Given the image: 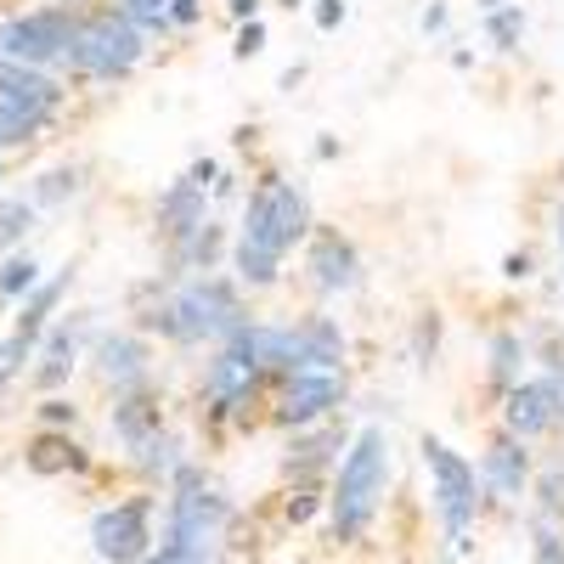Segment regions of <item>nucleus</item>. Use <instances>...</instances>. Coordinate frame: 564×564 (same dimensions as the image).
<instances>
[{"mask_svg":"<svg viewBox=\"0 0 564 564\" xmlns=\"http://www.w3.org/2000/svg\"><path fill=\"white\" fill-rule=\"evenodd\" d=\"M305 231H311V198L294 181L265 175L249 193L238 243H231V265H238V276L249 282V289H265V282H276V271H282V254H289Z\"/></svg>","mask_w":564,"mask_h":564,"instance_id":"1","label":"nucleus"},{"mask_svg":"<svg viewBox=\"0 0 564 564\" xmlns=\"http://www.w3.org/2000/svg\"><path fill=\"white\" fill-rule=\"evenodd\" d=\"M390 486V435L384 430H361L350 441V452L339 457V475L334 491H327V536L339 547L361 542L379 520V502Z\"/></svg>","mask_w":564,"mask_h":564,"instance_id":"2","label":"nucleus"},{"mask_svg":"<svg viewBox=\"0 0 564 564\" xmlns=\"http://www.w3.org/2000/svg\"><path fill=\"white\" fill-rule=\"evenodd\" d=\"M141 327L164 334L170 345H226L231 334L249 327V316H243V300L226 276H193L141 316Z\"/></svg>","mask_w":564,"mask_h":564,"instance_id":"3","label":"nucleus"},{"mask_svg":"<svg viewBox=\"0 0 564 564\" xmlns=\"http://www.w3.org/2000/svg\"><path fill=\"white\" fill-rule=\"evenodd\" d=\"M231 525V497H220L198 463H181L175 480H170V508H164V542L175 553H186L193 564L204 558H220L215 542L226 536Z\"/></svg>","mask_w":564,"mask_h":564,"instance_id":"4","label":"nucleus"},{"mask_svg":"<svg viewBox=\"0 0 564 564\" xmlns=\"http://www.w3.org/2000/svg\"><path fill=\"white\" fill-rule=\"evenodd\" d=\"M135 63H141V29L119 7L79 12L74 45H68V57H63L68 74H79V79H124Z\"/></svg>","mask_w":564,"mask_h":564,"instance_id":"5","label":"nucleus"},{"mask_svg":"<svg viewBox=\"0 0 564 564\" xmlns=\"http://www.w3.org/2000/svg\"><path fill=\"white\" fill-rule=\"evenodd\" d=\"M423 468L435 480V513H441V531L452 547H468V531H475V513H480V475L463 452H452L441 435H423Z\"/></svg>","mask_w":564,"mask_h":564,"instance_id":"6","label":"nucleus"},{"mask_svg":"<svg viewBox=\"0 0 564 564\" xmlns=\"http://www.w3.org/2000/svg\"><path fill=\"white\" fill-rule=\"evenodd\" d=\"M260 350H254V322L243 327V334H231L220 350H215V361L204 367V406H209V417L215 423H226V417H238L249 401H254V390H260Z\"/></svg>","mask_w":564,"mask_h":564,"instance_id":"7","label":"nucleus"},{"mask_svg":"<svg viewBox=\"0 0 564 564\" xmlns=\"http://www.w3.org/2000/svg\"><path fill=\"white\" fill-rule=\"evenodd\" d=\"M74 29H79L74 7H34L12 23H0V57L23 63V68H52V63L68 57Z\"/></svg>","mask_w":564,"mask_h":564,"instance_id":"8","label":"nucleus"},{"mask_svg":"<svg viewBox=\"0 0 564 564\" xmlns=\"http://www.w3.org/2000/svg\"><path fill=\"white\" fill-rule=\"evenodd\" d=\"M90 547L102 564H141L159 536H153V497H124L102 513H90Z\"/></svg>","mask_w":564,"mask_h":564,"instance_id":"9","label":"nucleus"},{"mask_svg":"<svg viewBox=\"0 0 564 564\" xmlns=\"http://www.w3.org/2000/svg\"><path fill=\"white\" fill-rule=\"evenodd\" d=\"M334 406H345V372H300V379L282 384L276 401V423L282 430H311Z\"/></svg>","mask_w":564,"mask_h":564,"instance_id":"10","label":"nucleus"},{"mask_svg":"<svg viewBox=\"0 0 564 564\" xmlns=\"http://www.w3.org/2000/svg\"><path fill=\"white\" fill-rule=\"evenodd\" d=\"M508 435L513 441H531V435H547L553 423L564 417V379L558 372H547V379H525L520 390H508Z\"/></svg>","mask_w":564,"mask_h":564,"instance_id":"11","label":"nucleus"},{"mask_svg":"<svg viewBox=\"0 0 564 564\" xmlns=\"http://www.w3.org/2000/svg\"><path fill=\"white\" fill-rule=\"evenodd\" d=\"M305 265H311V282H316L322 294H345V289H356V282H361V254H356V243L345 238V231H334V226L311 231Z\"/></svg>","mask_w":564,"mask_h":564,"instance_id":"12","label":"nucleus"},{"mask_svg":"<svg viewBox=\"0 0 564 564\" xmlns=\"http://www.w3.org/2000/svg\"><path fill=\"white\" fill-rule=\"evenodd\" d=\"M475 475H480V491H486V497H497V502H520L525 486H531V452H525V441H513V435L491 441Z\"/></svg>","mask_w":564,"mask_h":564,"instance_id":"13","label":"nucleus"},{"mask_svg":"<svg viewBox=\"0 0 564 564\" xmlns=\"http://www.w3.org/2000/svg\"><path fill=\"white\" fill-rule=\"evenodd\" d=\"M97 372L113 395H130L141 384H153V367H148V345L135 334H102L97 339Z\"/></svg>","mask_w":564,"mask_h":564,"instance_id":"14","label":"nucleus"},{"mask_svg":"<svg viewBox=\"0 0 564 564\" xmlns=\"http://www.w3.org/2000/svg\"><path fill=\"white\" fill-rule=\"evenodd\" d=\"M209 226V204H204V186L193 181H170V193L159 198V231H164V243L181 249L186 238H198V231Z\"/></svg>","mask_w":564,"mask_h":564,"instance_id":"15","label":"nucleus"},{"mask_svg":"<svg viewBox=\"0 0 564 564\" xmlns=\"http://www.w3.org/2000/svg\"><path fill=\"white\" fill-rule=\"evenodd\" d=\"M85 334H90V316H74V322H57L52 334L40 339V367H34V384L40 390H57L68 372H74V361L85 350Z\"/></svg>","mask_w":564,"mask_h":564,"instance_id":"16","label":"nucleus"},{"mask_svg":"<svg viewBox=\"0 0 564 564\" xmlns=\"http://www.w3.org/2000/svg\"><path fill=\"white\" fill-rule=\"evenodd\" d=\"M113 435L119 446H148L153 435H164V417H159V390L153 384H141L130 395H113Z\"/></svg>","mask_w":564,"mask_h":564,"instance_id":"17","label":"nucleus"},{"mask_svg":"<svg viewBox=\"0 0 564 564\" xmlns=\"http://www.w3.org/2000/svg\"><path fill=\"white\" fill-rule=\"evenodd\" d=\"M23 463H29V475H85L90 468V457H85V446L74 441V435H63V430H40L29 446H23Z\"/></svg>","mask_w":564,"mask_h":564,"instance_id":"18","label":"nucleus"},{"mask_svg":"<svg viewBox=\"0 0 564 564\" xmlns=\"http://www.w3.org/2000/svg\"><path fill=\"white\" fill-rule=\"evenodd\" d=\"M254 350H260V372L265 379H300L305 372V350H300V327H254Z\"/></svg>","mask_w":564,"mask_h":564,"instance_id":"19","label":"nucleus"},{"mask_svg":"<svg viewBox=\"0 0 564 564\" xmlns=\"http://www.w3.org/2000/svg\"><path fill=\"white\" fill-rule=\"evenodd\" d=\"M0 102H52V108H63V85L45 68H23V63L0 57Z\"/></svg>","mask_w":564,"mask_h":564,"instance_id":"20","label":"nucleus"},{"mask_svg":"<svg viewBox=\"0 0 564 564\" xmlns=\"http://www.w3.org/2000/svg\"><path fill=\"white\" fill-rule=\"evenodd\" d=\"M300 350H305V372H339L345 361V334L334 316H311L300 322Z\"/></svg>","mask_w":564,"mask_h":564,"instance_id":"21","label":"nucleus"},{"mask_svg":"<svg viewBox=\"0 0 564 564\" xmlns=\"http://www.w3.org/2000/svg\"><path fill=\"white\" fill-rule=\"evenodd\" d=\"M68 282H74V271H57L52 282H40V289L23 300V316H18V339H23V345H40L45 334H52V311H57V300L68 294Z\"/></svg>","mask_w":564,"mask_h":564,"instance_id":"22","label":"nucleus"},{"mask_svg":"<svg viewBox=\"0 0 564 564\" xmlns=\"http://www.w3.org/2000/svg\"><path fill=\"white\" fill-rule=\"evenodd\" d=\"M52 119H57L52 102H0V153H7V148H23V141H34Z\"/></svg>","mask_w":564,"mask_h":564,"instance_id":"23","label":"nucleus"},{"mask_svg":"<svg viewBox=\"0 0 564 564\" xmlns=\"http://www.w3.org/2000/svg\"><path fill=\"white\" fill-rule=\"evenodd\" d=\"M491 361V384L508 395V390H520L525 384V339L520 334H491V350H486Z\"/></svg>","mask_w":564,"mask_h":564,"instance_id":"24","label":"nucleus"},{"mask_svg":"<svg viewBox=\"0 0 564 564\" xmlns=\"http://www.w3.org/2000/svg\"><path fill=\"white\" fill-rule=\"evenodd\" d=\"M339 446H345V430H311V435H300L289 446V475H316V468L334 457Z\"/></svg>","mask_w":564,"mask_h":564,"instance_id":"25","label":"nucleus"},{"mask_svg":"<svg viewBox=\"0 0 564 564\" xmlns=\"http://www.w3.org/2000/svg\"><path fill=\"white\" fill-rule=\"evenodd\" d=\"M130 463H135L148 480H164V486H170V480H175V468H181L186 457H181V441H175V435H153L148 446H135V452H130Z\"/></svg>","mask_w":564,"mask_h":564,"instance_id":"26","label":"nucleus"},{"mask_svg":"<svg viewBox=\"0 0 564 564\" xmlns=\"http://www.w3.org/2000/svg\"><path fill=\"white\" fill-rule=\"evenodd\" d=\"M536 520L564 531V463H547L536 480Z\"/></svg>","mask_w":564,"mask_h":564,"instance_id":"27","label":"nucleus"},{"mask_svg":"<svg viewBox=\"0 0 564 564\" xmlns=\"http://www.w3.org/2000/svg\"><path fill=\"white\" fill-rule=\"evenodd\" d=\"M34 231V204L29 198H0V254L12 260V249Z\"/></svg>","mask_w":564,"mask_h":564,"instance_id":"28","label":"nucleus"},{"mask_svg":"<svg viewBox=\"0 0 564 564\" xmlns=\"http://www.w3.org/2000/svg\"><path fill=\"white\" fill-rule=\"evenodd\" d=\"M34 289H40V265L29 254H12L0 265V300H29Z\"/></svg>","mask_w":564,"mask_h":564,"instance_id":"29","label":"nucleus"},{"mask_svg":"<svg viewBox=\"0 0 564 564\" xmlns=\"http://www.w3.org/2000/svg\"><path fill=\"white\" fill-rule=\"evenodd\" d=\"M74 193H79V170L63 164V170H45V175L34 181L29 204H34V209H40V204H63V198H74Z\"/></svg>","mask_w":564,"mask_h":564,"instance_id":"30","label":"nucleus"},{"mask_svg":"<svg viewBox=\"0 0 564 564\" xmlns=\"http://www.w3.org/2000/svg\"><path fill=\"white\" fill-rule=\"evenodd\" d=\"M486 34H491L497 52H513V45H520V34H525V12H520V7L486 12Z\"/></svg>","mask_w":564,"mask_h":564,"instance_id":"31","label":"nucleus"},{"mask_svg":"<svg viewBox=\"0 0 564 564\" xmlns=\"http://www.w3.org/2000/svg\"><path fill=\"white\" fill-rule=\"evenodd\" d=\"M113 7H119L135 29H170V7H175V0H113Z\"/></svg>","mask_w":564,"mask_h":564,"instance_id":"32","label":"nucleus"},{"mask_svg":"<svg viewBox=\"0 0 564 564\" xmlns=\"http://www.w3.org/2000/svg\"><path fill=\"white\" fill-rule=\"evenodd\" d=\"M435 350H441V316H435V311H423L417 327H412V361H417V367H430Z\"/></svg>","mask_w":564,"mask_h":564,"instance_id":"33","label":"nucleus"},{"mask_svg":"<svg viewBox=\"0 0 564 564\" xmlns=\"http://www.w3.org/2000/svg\"><path fill=\"white\" fill-rule=\"evenodd\" d=\"M29 356H34V345H23L18 334H12V339H0V390H7V384L18 379Z\"/></svg>","mask_w":564,"mask_h":564,"instance_id":"34","label":"nucleus"},{"mask_svg":"<svg viewBox=\"0 0 564 564\" xmlns=\"http://www.w3.org/2000/svg\"><path fill=\"white\" fill-rule=\"evenodd\" d=\"M531 558H536V564H564V531H553V525H542V520H536Z\"/></svg>","mask_w":564,"mask_h":564,"instance_id":"35","label":"nucleus"},{"mask_svg":"<svg viewBox=\"0 0 564 564\" xmlns=\"http://www.w3.org/2000/svg\"><path fill=\"white\" fill-rule=\"evenodd\" d=\"M74 417H79V412H74V401H63V395L40 401V423H45V430H63V435H68V430H74Z\"/></svg>","mask_w":564,"mask_h":564,"instance_id":"36","label":"nucleus"},{"mask_svg":"<svg viewBox=\"0 0 564 564\" xmlns=\"http://www.w3.org/2000/svg\"><path fill=\"white\" fill-rule=\"evenodd\" d=\"M282 513H289V525H311L316 513H322V497H316V491H294Z\"/></svg>","mask_w":564,"mask_h":564,"instance_id":"37","label":"nucleus"},{"mask_svg":"<svg viewBox=\"0 0 564 564\" xmlns=\"http://www.w3.org/2000/svg\"><path fill=\"white\" fill-rule=\"evenodd\" d=\"M231 52H238V57H260L265 52V23L254 18V23H243L238 29V45H231Z\"/></svg>","mask_w":564,"mask_h":564,"instance_id":"38","label":"nucleus"},{"mask_svg":"<svg viewBox=\"0 0 564 564\" xmlns=\"http://www.w3.org/2000/svg\"><path fill=\"white\" fill-rule=\"evenodd\" d=\"M345 23V0H316V29H339Z\"/></svg>","mask_w":564,"mask_h":564,"instance_id":"39","label":"nucleus"},{"mask_svg":"<svg viewBox=\"0 0 564 564\" xmlns=\"http://www.w3.org/2000/svg\"><path fill=\"white\" fill-rule=\"evenodd\" d=\"M186 23H198V0H175L170 7V29H186Z\"/></svg>","mask_w":564,"mask_h":564,"instance_id":"40","label":"nucleus"},{"mask_svg":"<svg viewBox=\"0 0 564 564\" xmlns=\"http://www.w3.org/2000/svg\"><path fill=\"white\" fill-rule=\"evenodd\" d=\"M186 181H193V186H209V181H215V159H198L193 170H186Z\"/></svg>","mask_w":564,"mask_h":564,"instance_id":"41","label":"nucleus"},{"mask_svg":"<svg viewBox=\"0 0 564 564\" xmlns=\"http://www.w3.org/2000/svg\"><path fill=\"white\" fill-rule=\"evenodd\" d=\"M231 18H238V23H254V18H260V0H231Z\"/></svg>","mask_w":564,"mask_h":564,"instance_id":"42","label":"nucleus"},{"mask_svg":"<svg viewBox=\"0 0 564 564\" xmlns=\"http://www.w3.org/2000/svg\"><path fill=\"white\" fill-rule=\"evenodd\" d=\"M502 271H508V276H531V260H525V254H508Z\"/></svg>","mask_w":564,"mask_h":564,"instance_id":"43","label":"nucleus"},{"mask_svg":"<svg viewBox=\"0 0 564 564\" xmlns=\"http://www.w3.org/2000/svg\"><path fill=\"white\" fill-rule=\"evenodd\" d=\"M423 29H446V7H430V12H423Z\"/></svg>","mask_w":564,"mask_h":564,"instance_id":"44","label":"nucleus"},{"mask_svg":"<svg viewBox=\"0 0 564 564\" xmlns=\"http://www.w3.org/2000/svg\"><path fill=\"white\" fill-rule=\"evenodd\" d=\"M553 231H558V249H564V204L553 209Z\"/></svg>","mask_w":564,"mask_h":564,"instance_id":"45","label":"nucleus"},{"mask_svg":"<svg viewBox=\"0 0 564 564\" xmlns=\"http://www.w3.org/2000/svg\"><path fill=\"white\" fill-rule=\"evenodd\" d=\"M502 7H513V0H480V12H502Z\"/></svg>","mask_w":564,"mask_h":564,"instance_id":"46","label":"nucleus"},{"mask_svg":"<svg viewBox=\"0 0 564 564\" xmlns=\"http://www.w3.org/2000/svg\"><path fill=\"white\" fill-rule=\"evenodd\" d=\"M276 7H289V12H294V7H305V0H276Z\"/></svg>","mask_w":564,"mask_h":564,"instance_id":"47","label":"nucleus"},{"mask_svg":"<svg viewBox=\"0 0 564 564\" xmlns=\"http://www.w3.org/2000/svg\"><path fill=\"white\" fill-rule=\"evenodd\" d=\"M204 564H226V558H204Z\"/></svg>","mask_w":564,"mask_h":564,"instance_id":"48","label":"nucleus"},{"mask_svg":"<svg viewBox=\"0 0 564 564\" xmlns=\"http://www.w3.org/2000/svg\"><path fill=\"white\" fill-rule=\"evenodd\" d=\"M435 564H457V558H435Z\"/></svg>","mask_w":564,"mask_h":564,"instance_id":"49","label":"nucleus"},{"mask_svg":"<svg viewBox=\"0 0 564 564\" xmlns=\"http://www.w3.org/2000/svg\"><path fill=\"white\" fill-rule=\"evenodd\" d=\"M558 379H564V367H558Z\"/></svg>","mask_w":564,"mask_h":564,"instance_id":"50","label":"nucleus"}]
</instances>
